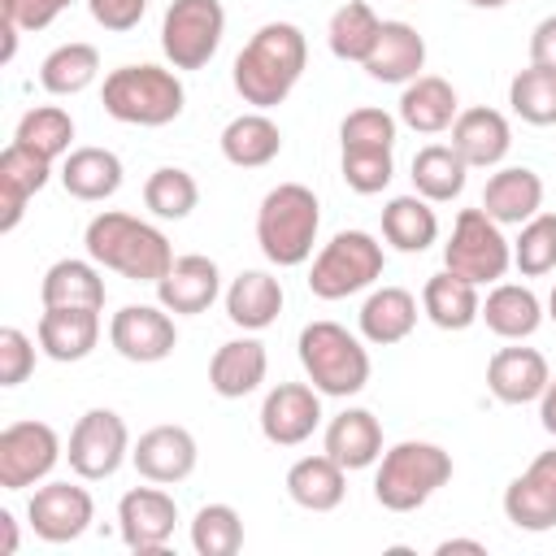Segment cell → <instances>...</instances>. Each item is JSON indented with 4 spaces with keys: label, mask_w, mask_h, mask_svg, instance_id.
Returning a JSON list of instances; mask_svg holds the SVG:
<instances>
[{
    "label": "cell",
    "mask_w": 556,
    "mask_h": 556,
    "mask_svg": "<svg viewBox=\"0 0 556 556\" xmlns=\"http://www.w3.org/2000/svg\"><path fill=\"white\" fill-rule=\"evenodd\" d=\"M287 495H291V504H300L308 513H334L348 495V469L326 452L300 456L287 469Z\"/></svg>",
    "instance_id": "1f68e13d"
},
{
    "label": "cell",
    "mask_w": 556,
    "mask_h": 556,
    "mask_svg": "<svg viewBox=\"0 0 556 556\" xmlns=\"http://www.w3.org/2000/svg\"><path fill=\"white\" fill-rule=\"evenodd\" d=\"M174 526H178V504L169 491H161V482L130 486L117 500V534L130 552H161L174 539Z\"/></svg>",
    "instance_id": "2e32d148"
},
{
    "label": "cell",
    "mask_w": 556,
    "mask_h": 556,
    "mask_svg": "<svg viewBox=\"0 0 556 556\" xmlns=\"http://www.w3.org/2000/svg\"><path fill=\"white\" fill-rule=\"evenodd\" d=\"M13 143L48 156V161H65L74 148V117L61 109V104H35L22 113L17 130H13Z\"/></svg>",
    "instance_id": "ab89813d"
},
{
    "label": "cell",
    "mask_w": 556,
    "mask_h": 556,
    "mask_svg": "<svg viewBox=\"0 0 556 556\" xmlns=\"http://www.w3.org/2000/svg\"><path fill=\"white\" fill-rule=\"evenodd\" d=\"M52 165L56 161H48V156H39V152H30L22 143H9L0 152V235L17 230L30 195H39L48 187Z\"/></svg>",
    "instance_id": "ffe728a7"
},
{
    "label": "cell",
    "mask_w": 556,
    "mask_h": 556,
    "mask_svg": "<svg viewBox=\"0 0 556 556\" xmlns=\"http://www.w3.org/2000/svg\"><path fill=\"white\" fill-rule=\"evenodd\" d=\"M378 30H382V17H378L365 0H348V4H339V9L330 13V22H326V43H330V52H334L339 61L365 65V56H369L374 43H378Z\"/></svg>",
    "instance_id": "74e56055"
},
{
    "label": "cell",
    "mask_w": 556,
    "mask_h": 556,
    "mask_svg": "<svg viewBox=\"0 0 556 556\" xmlns=\"http://www.w3.org/2000/svg\"><path fill=\"white\" fill-rule=\"evenodd\" d=\"M530 65L556 70V13H547V17L530 30Z\"/></svg>",
    "instance_id": "f907efd6"
},
{
    "label": "cell",
    "mask_w": 556,
    "mask_h": 556,
    "mask_svg": "<svg viewBox=\"0 0 556 556\" xmlns=\"http://www.w3.org/2000/svg\"><path fill=\"white\" fill-rule=\"evenodd\" d=\"M143 204L161 217V222H182L195 213L200 204V182L182 169V165H161L148 174L143 182Z\"/></svg>",
    "instance_id": "60d3db41"
},
{
    "label": "cell",
    "mask_w": 556,
    "mask_h": 556,
    "mask_svg": "<svg viewBox=\"0 0 556 556\" xmlns=\"http://www.w3.org/2000/svg\"><path fill=\"white\" fill-rule=\"evenodd\" d=\"M61 456L65 447L48 421H13L0 430V486L4 491L35 486L56 469Z\"/></svg>",
    "instance_id": "8fae6325"
},
{
    "label": "cell",
    "mask_w": 556,
    "mask_h": 556,
    "mask_svg": "<svg viewBox=\"0 0 556 556\" xmlns=\"http://www.w3.org/2000/svg\"><path fill=\"white\" fill-rule=\"evenodd\" d=\"M35 339L48 361H61V365L87 361L100 343V308H43Z\"/></svg>",
    "instance_id": "7402d4cb"
},
{
    "label": "cell",
    "mask_w": 556,
    "mask_h": 556,
    "mask_svg": "<svg viewBox=\"0 0 556 556\" xmlns=\"http://www.w3.org/2000/svg\"><path fill=\"white\" fill-rule=\"evenodd\" d=\"M460 113V100H456V87L439 74H417L413 83H404L400 91V122L417 135H443L452 130Z\"/></svg>",
    "instance_id": "484cf974"
},
{
    "label": "cell",
    "mask_w": 556,
    "mask_h": 556,
    "mask_svg": "<svg viewBox=\"0 0 556 556\" xmlns=\"http://www.w3.org/2000/svg\"><path fill=\"white\" fill-rule=\"evenodd\" d=\"M452 148L465 156L469 169H495L513 148V126L500 109L486 104L460 109L452 122Z\"/></svg>",
    "instance_id": "44dd1931"
},
{
    "label": "cell",
    "mask_w": 556,
    "mask_h": 556,
    "mask_svg": "<svg viewBox=\"0 0 556 556\" xmlns=\"http://www.w3.org/2000/svg\"><path fill=\"white\" fill-rule=\"evenodd\" d=\"M35 369V339L17 326L0 330V387H22Z\"/></svg>",
    "instance_id": "7dc6e473"
},
{
    "label": "cell",
    "mask_w": 556,
    "mask_h": 556,
    "mask_svg": "<svg viewBox=\"0 0 556 556\" xmlns=\"http://www.w3.org/2000/svg\"><path fill=\"white\" fill-rule=\"evenodd\" d=\"M395 117L387 109H352L343 122H339V143L343 148H395Z\"/></svg>",
    "instance_id": "bcb514c9"
},
{
    "label": "cell",
    "mask_w": 556,
    "mask_h": 556,
    "mask_svg": "<svg viewBox=\"0 0 556 556\" xmlns=\"http://www.w3.org/2000/svg\"><path fill=\"white\" fill-rule=\"evenodd\" d=\"M321 426V391L313 382H278L261 400V434L274 447H300Z\"/></svg>",
    "instance_id": "9a60e30c"
},
{
    "label": "cell",
    "mask_w": 556,
    "mask_h": 556,
    "mask_svg": "<svg viewBox=\"0 0 556 556\" xmlns=\"http://www.w3.org/2000/svg\"><path fill=\"white\" fill-rule=\"evenodd\" d=\"M87 13L96 17V26H104L113 35H126L143 22L148 0H87Z\"/></svg>",
    "instance_id": "681fc988"
},
{
    "label": "cell",
    "mask_w": 556,
    "mask_h": 556,
    "mask_svg": "<svg viewBox=\"0 0 556 556\" xmlns=\"http://www.w3.org/2000/svg\"><path fill=\"white\" fill-rule=\"evenodd\" d=\"M217 295H222V269H217V261L204 256V252L174 256V265H169L165 278L156 282V304L169 308L174 317H195V313H204Z\"/></svg>",
    "instance_id": "ac0fdd59"
},
{
    "label": "cell",
    "mask_w": 556,
    "mask_h": 556,
    "mask_svg": "<svg viewBox=\"0 0 556 556\" xmlns=\"http://www.w3.org/2000/svg\"><path fill=\"white\" fill-rule=\"evenodd\" d=\"M130 430L122 421V413L113 408H87L65 443V460L83 482H104L122 469V460H130Z\"/></svg>",
    "instance_id": "30bf717a"
},
{
    "label": "cell",
    "mask_w": 556,
    "mask_h": 556,
    "mask_svg": "<svg viewBox=\"0 0 556 556\" xmlns=\"http://www.w3.org/2000/svg\"><path fill=\"white\" fill-rule=\"evenodd\" d=\"M109 343L130 365H156L178 348V330L161 304H122L109 321Z\"/></svg>",
    "instance_id": "7c38bea8"
},
{
    "label": "cell",
    "mask_w": 556,
    "mask_h": 556,
    "mask_svg": "<svg viewBox=\"0 0 556 556\" xmlns=\"http://www.w3.org/2000/svg\"><path fill=\"white\" fill-rule=\"evenodd\" d=\"M83 243H87V256L100 269H113L130 282H152L156 287L165 278V269L174 265V248H169L165 230L135 217V213H122V208L96 213L83 230Z\"/></svg>",
    "instance_id": "7a4b0ae2"
},
{
    "label": "cell",
    "mask_w": 556,
    "mask_h": 556,
    "mask_svg": "<svg viewBox=\"0 0 556 556\" xmlns=\"http://www.w3.org/2000/svg\"><path fill=\"white\" fill-rule=\"evenodd\" d=\"M452 552H469V556H486V543L482 539H443L434 547V556H452Z\"/></svg>",
    "instance_id": "db71d44e"
},
{
    "label": "cell",
    "mask_w": 556,
    "mask_h": 556,
    "mask_svg": "<svg viewBox=\"0 0 556 556\" xmlns=\"http://www.w3.org/2000/svg\"><path fill=\"white\" fill-rule=\"evenodd\" d=\"M39 300L43 308H104V278H100V265L87 256H61L43 269V282H39Z\"/></svg>",
    "instance_id": "f546056e"
},
{
    "label": "cell",
    "mask_w": 556,
    "mask_h": 556,
    "mask_svg": "<svg viewBox=\"0 0 556 556\" xmlns=\"http://www.w3.org/2000/svg\"><path fill=\"white\" fill-rule=\"evenodd\" d=\"M539 421H543V430L556 439V378L543 387V395H539Z\"/></svg>",
    "instance_id": "816d5d0a"
},
{
    "label": "cell",
    "mask_w": 556,
    "mask_h": 556,
    "mask_svg": "<svg viewBox=\"0 0 556 556\" xmlns=\"http://www.w3.org/2000/svg\"><path fill=\"white\" fill-rule=\"evenodd\" d=\"M508 104L530 126H556V70L526 65L508 83Z\"/></svg>",
    "instance_id": "b9f144b4"
},
{
    "label": "cell",
    "mask_w": 556,
    "mask_h": 556,
    "mask_svg": "<svg viewBox=\"0 0 556 556\" xmlns=\"http://www.w3.org/2000/svg\"><path fill=\"white\" fill-rule=\"evenodd\" d=\"M195 460H200V447H195V434L187 426H152L130 447V465L139 469V478L161 482V486H174V482L191 478Z\"/></svg>",
    "instance_id": "e0dca14e"
},
{
    "label": "cell",
    "mask_w": 556,
    "mask_h": 556,
    "mask_svg": "<svg viewBox=\"0 0 556 556\" xmlns=\"http://www.w3.org/2000/svg\"><path fill=\"white\" fill-rule=\"evenodd\" d=\"M443 269H452L456 278L486 287L500 282L513 269V243L504 239V226L495 217H486V208H460L452 222V235L443 243Z\"/></svg>",
    "instance_id": "52a82bcc"
},
{
    "label": "cell",
    "mask_w": 556,
    "mask_h": 556,
    "mask_svg": "<svg viewBox=\"0 0 556 556\" xmlns=\"http://www.w3.org/2000/svg\"><path fill=\"white\" fill-rule=\"evenodd\" d=\"M552 382V369H547V356L539 348H500L491 361H486V391L500 400V404H539L543 387Z\"/></svg>",
    "instance_id": "d6986e66"
},
{
    "label": "cell",
    "mask_w": 556,
    "mask_h": 556,
    "mask_svg": "<svg viewBox=\"0 0 556 556\" xmlns=\"http://www.w3.org/2000/svg\"><path fill=\"white\" fill-rule=\"evenodd\" d=\"M504 517L526 534L556 530V447L539 452L504 486Z\"/></svg>",
    "instance_id": "5bb4252c"
},
{
    "label": "cell",
    "mask_w": 556,
    "mask_h": 556,
    "mask_svg": "<svg viewBox=\"0 0 556 556\" xmlns=\"http://www.w3.org/2000/svg\"><path fill=\"white\" fill-rule=\"evenodd\" d=\"M317 230H321V204H317L313 187L278 182L265 191V200L256 208V243L269 265H278V269L304 265L313 256Z\"/></svg>",
    "instance_id": "3957f363"
},
{
    "label": "cell",
    "mask_w": 556,
    "mask_h": 556,
    "mask_svg": "<svg viewBox=\"0 0 556 556\" xmlns=\"http://www.w3.org/2000/svg\"><path fill=\"white\" fill-rule=\"evenodd\" d=\"M452 478V456L430 439H404L378 456L374 469V500L387 513H413L421 508L439 486Z\"/></svg>",
    "instance_id": "5b68a950"
},
{
    "label": "cell",
    "mask_w": 556,
    "mask_h": 556,
    "mask_svg": "<svg viewBox=\"0 0 556 556\" xmlns=\"http://www.w3.org/2000/svg\"><path fill=\"white\" fill-rule=\"evenodd\" d=\"M421 313L439 326V330H469L482 317V295L473 282L456 278L452 269H439L426 278L421 287Z\"/></svg>",
    "instance_id": "e575fe53"
},
{
    "label": "cell",
    "mask_w": 556,
    "mask_h": 556,
    "mask_svg": "<svg viewBox=\"0 0 556 556\" xmlns=\"http://www.w3.org/2000/svg\"><path fill=\"white\" fill-rule=\"evenodd\" d=\"M17 552V517L9 508H0V556Z\"/></svg>",
    "instance_id": "f5cc1de1"
},
{
    "label": "cell",
    "mask_w": 556,
    "mask_h": 556,
    "mask_svg": "<svg viewBox=\"0 0 556 556\" xmlns=\"http://www.w3.org/2000/svg\"><path fill=\"white\" fill-rule=\"evenodd\" d=\"M295 352H300V365H304L308 382L321 395H334V400L361 395L365 382H369V369H374L369 352H365V339H356L339 321H308L295 339Z\"/></svg>",
    "instance_id": "8992f818"
},
{
    "label": "cell",
    "mask_w": 556,
    "mask_h": 556,
    "mask_svg": "<svg viewBox=\"0 0 556 556\" xmlns=\"http://www.w3.org/2000/svg\"><path fill=\"white\" fill-rule=\"evenodd\" d=\"M122 174H126L122 156L109 152V148H96V143L74 148L61 161V187H65V195H74L83 204H100V200L117 195L122 191Z\"/></svg>",
    "instance_id": "4316f807"
},
{
    "label": "cell",
    "mask_w": 556,
    "mask_h": 556,
    "mask_svg": "<svg viewBox=\"0 0 556 556\" xmlns=\"http://www.w3.org/2000/svg\"><path fill=\"white\" fill-rule=\"evenodd\" d=\"M26 517H30V530L43 539V543H74L91 530L96 521V500L87 486L78 482H43L35 486L30 504H26Z\"/></svg>",
    "instance_id": "4fadbf2b"
},
{
    "label": "cell",
    "mask_w": 556,
    "mask_h": 556,
    "mask_svg": "<svg viewBox=\"0 0 556 556\" xmlns=\"http://www.w3.org/2000/svg\"><path fill=\"white\" fill-rule=\"evenodd\" d=\"M191 547L195 556H235L243 547V517L230 504H204L191 517Z\"/></svg>",
    "instance_id": "7bdbcfd3"
},
{
    "label": "cell",
    "mask_w": 556,
    "mask_h": 556,
    "mask_svg": "<svg viewBox=\"0 0 556 556\" xmlns=\"http://www.w3.org/2000/svg\"><path fill=\"white\" fill-rule=\"evenodd\" d=\"M339 174L356 195H378L395 178V156L391 148H343Z\"/></svg>",
    "instance_id": "f6af8a7d"
},
{
    "label": "cell",
    "mask_w": 556,
    "mask_h": 556,
    "mask_svg": "<svg viewBox=\"0 0 556 556\" xmlns=\"http://www.w3.org/2000/svg\"><path fill=\"white\" fill-rule=\"evenodd\" d=\"M96 74H100V52L91 43H83V39H70V43H61V48H52L43 56L39 87L48 96H78V91H87L96 83Z\"/></svg>",
    "instance_id": "f35d334b"
},
{
    "label": "cell",
    "mask_w": 556,
    "mask_h": 556,
    "mask_svg": "<svg viewBox=\"0 0 556 556\" xmlns=\"http://www.w3.org/2000/svg\"><path fill=\"white\" fill-rule=\"evenodd\" d=\"M222 156L239 169H261L269 165L278 152H282V130L278 122L265 113V109H252V113H239L222 126Z\"/></svg>",
    "instance_id": "d6a6232c"
},
{
    "label": "cell",
    "mask_w": 556,
    "mask_h": 556,
    "mask_svg": "<svg viewBox=\"0 0 556 556\" xmlns=\"http://www.w3.org/2000/svg\"><path fill=\"white\" fill-rule=\"evenodd\" d=\"M308 65V39L295 22H265L252 30V39L239 48L230 83L243 96V104L252 109H274L282 104L300 74Z\"/></svg>",
    "instance_id": "6da1fadb"
},
{
    "label": "cell",
    "mask_w": 556,
    "mask_h": 556,
    "mask_svg": "<svg viewBox=\"0 0 556 556\" xmlns=\"http://www.w3.org/2000/svg\"><path fill=\"white\" fill-rule=\"evenodd\" d=\"M408 178H413L417 195H426L430 204H447L465 191L469 165L452 143H426V148L413 152V174Z\"/></svg>",
    "instance_id": "8d00e7d4"
},
{
    "label": "cell",
    "mask_w": 556,
    "mask_h": 556,
    "mask_svg": "<svg viewBox=\"0 0 556 556\" xmlns=\"http://www.w3.org/2000/svg\"><path fill=\"white\" fill-rule=\"evenodd\" d=\"M513 265L521 269V278H543L556 269V213H534L521 235L513 239Z\"/></svg>",
    "instance_id": "ee69618b"
},
{
    "label": "cell",
    "mask_w": 556,
    "mask_h": 556,
    "mask_svg": "<svg viewBox=\"0 0 556 556\" xmlns=\"http://www.w3.org/2000/svg\"><path fill=\"white\" fill-rule=\"evenodd\" d=\"M74 0H0V17L22 26V30H43L52 26Z\"/></svg>",
    "instance_id": "c3c4849f"
},
{
    "label": "cell",
    "mask_w": 556,
    "mask_h": 556,
    "mask_svg": "<svg viewBox=\"0 0 556 556\" xmlns=\"http://www.w3.org/2000/svg\"><path fill=\"white\" fill-rule=\"evenodd\" d=\"M282 313V282L269 269H243L226 287V317L239 330H269Z\"/></svg>",
    "instance_id": "4dcf8cb0"
},
{
    "label": "cell",
    "mask_w": 556,
    "mask_h": 556,
    "mask_svg": "<svg viewBox=\"0 0 556 556\" xmlns=\"http://www.w3.org/2000/svg\"><path fill=\"white\" fill-rule=\"evenodd\" d=\"M382 239L395 252H426L439 239V213L430 208L426 195L408 191V195H391L382 204Z\"/></svg>",
    "instance_id": "d590c367"
},
{
    "label": "cell",
    "mask_w": 556,
    "mask_h": 556,
    "mask_svg": "<svg viewBox=\"0 0 556 556\" xmlns=\"http://www.w3.org/2000/svg\"><path fill=\"white\" fill-rule=\"evenodd\" d=\"M482 208L500 226H526L543 208V178L530 165H504L482 187Z\"/></svg>",
    "instance_id": "cb8c5ba5"
},
{
    "label": "cell",
    "mask_w": 556,
    "mask_h": 556,
    "mask_svg": "<svg viewBox=\"0 0 556 556\" xmlns=\"http://www.w3.org/2000/svg\"><path fill=\"white\" fill-rule=\"evenodd\" d=\"M543 304H539V295L526 287V282H491V291H486V300H482V321H486V330L491 334H500V339H508V343H521V339H530L539 326H543Z\"/></svg>",
    "instance_id": "83f0119b"
},
{
    "label": "cell",
    "mask_w": 556,
    "mask_h": 556,
    "mask_svg": "<svg viewBox=\"0 0 556 556\" xmlns=\"http://www.w3.org/2000/svg\"><path fill=\"white\" fill-rule=\"evenodd\" d=\"M469 4H473V9H504L508 0H469Z\"/></svg>",
    "instance_id": "11a10c76"
},
{
    "label": "cell",
    "mask_w": 556,
    "mask_h": 556,
    "mask_svg": "<svg viewBox=\"0 0 556 556\" xmlns=\"http://www.w3.org/2000/svg\"><path fill=\"white\" fill-rule=\"evenodd\" d=\"M356 326H361V339L374 343V348H391V343H404L417 326V300L413 291L404 287H374L356 313Z\"/></svg>",
    "instance_id": "f1b7e54d"
},
{
    "label": "cell",
    "mask_w": 556,
    "mask_h": 556,
    "mask_svg": "<svg viewBox=\"0 0 556 556\" xmlns=\"http://www.w3.org/2000/svg\"><path fill=\"white\" fill-rule=\"evenodd\" d=\"M382 243L369 230H339L308 265V291L317 300H348L382 278Z\"/></svg>",
    "instance_id": "ba28073f"
},
{
    "label": "cell",
    "mask_w": 556,
    "mask_h": 556,
    "mask_svg": "<svg viewBox=\"0 0 556 556\" xmlns=\"http://www.w3.org/2000/svg\"><path fill=\"white\" fill-rule=\"evenodd\" d=\"M100 104L113 122H126V126H169L174 117H182L187 87L174 70L139 61V65L109 70L100 87Z\"/></svg>",
    "instance_id": "277c9868"
},
{
    "label": "cell",
    "mask_w": 556,
    "mask_h": 556,
    "mask_svg": "<svg viewBox=\"0 0 556 556\" xmlns=\"http://www.w3.org/2000/svg\"><path fill=\"white\" fill-rule=\"evenodd\" d=\"M326 456H334L348 473L352 469H369L382 456V426L369 408H343L339 417H330L326 426Z\"/></svg>",
    "instance_id": "836d02e7"
},
{
    "label": "cell",
    "mask_w": 556,
    "mask_h": 556,
    "mask_svg": "<svg viewBox=\"0 0 556 556\" xmlns=\"http://www.w3.org/2000/svg\"><path fill=\"white\" fill-rule=\"evenodd\" d=\"M269 374V352L261 339L243 334V339H230L213 352L208 361V387L222 395V400H243L252 395Z\"/></svg>",
    "instance_id": "d4e9b609"
},
{
    "label": "cell",
    "mask_w": 556,
    "mask_h": 556,
    "mask_svg": "<svg viewBox=\"0 0 556 556\" xmlns=\"http://www.w3.org/2000/svg\"><path fill=\"white\" fill-rule=\"evenodd\" d=\"M547 317L556 321V287H552V295H547Z\"/></svg>",
    "instance_id": "9f6ffc18"
},
{
    "label": "cell",
    "mask_w": 556,
    "mask_h": 556,
    "mask_svg": "<svg viewBox=\"0 0 556 556\" xmlns=\"http://www.w3.org/2000/svg\"><path fill=\"white\" fill-rule=\"evenodd\" d=\"M226 35L222 0H169L161 17V52L174 70H204Z\"/></svg>",
    "instance_id": "9c48e42d"
},
{
    "label": "cell",
    "mask_w": 556,
    "mask_h": 556,
    "mask_svg": "<svg viewBox=\"0 0 556 556\" xmlns=\"http://www.w3.org/2000/svg\"><path fill=\"white\" fill-rule=\"evenodd\" d=\"M361 70L374 83H395V87L413 83L426 70V39H421V30L413 22H395V17L382 22L378 43H374V52L365 56Z\"/></svg>",
    "instance_id": "603a6c76"
}]
</instances>
